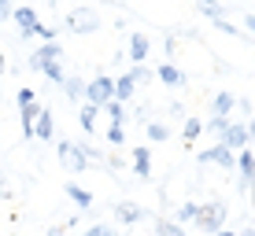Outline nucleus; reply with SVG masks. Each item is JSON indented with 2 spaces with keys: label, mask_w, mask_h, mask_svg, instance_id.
<instances>
[{
  "label": "nucleus",
  "mask_w": 255,
  "mask_h": 236,
  "mask_svg": "<svg viewBox=\"0 0 255 236\" xmlns=\"http://www.w3.org/2000/svg\"><path fill=\"white\" fill-rule=\"evenodd\" d=\"M67 30L70 33H96V30H100V15H96L93 7H70Z\"/></svg>",
  "instance_id": "obj_1"
},
{
  "label": "nucleus",
  "mask_w": 255,
  "mask_h": 236,
  "mask_svg": "<svg viewBox=\"0 0 255 236\" xmlns=\"http://www.w3.org/2000/svg\"><path fill=\"white\" fill-rule=\"evenodd\" d=\"M56 152H59V166H63V170H70V173H82L85 166H89V159H85V148H78V144H70V141H59Z\"/></svg>",
  "instance_id": "obj_2"
},
{
  "label": "nucleus",
  "mask_w": 255,
  "mask_h": 236,
  "mask_svg": "<svg viewBox=\"0 0 255 236\" xmlns=\"http://www.w3.org/2000/svg\"><path fill=\"white\" fill-rule=\"evenodd\" d=\"M196 225H200L204 233H211V236H215V233L226 225V207H222V203H204V207H200Z\"/></svg>",
  "instance_id": "obj_3"
},
{
  "label": "nucleus",
  "mask_w": 255,
  "mask_h": 236,
  "mask_svg": "<svg viewBox=\"0 0 255 236\" xmlns=\"http://www.w3.org/2000/svg\"><path fill=\"white\" fill-rule=\"evenodd\" d=\"M85 96H89V103H96V107H108L111 100H115V81L111 78H96V81L85 85Z\"/></svg>",
  "instance_id": "obj_4"
},
{
  "label": "nucleus",
  "mask_w": 255,
  "mask_h": 236,
  "mask_svg": "<svg viewBox=\"0 0 255 236\" xmlns=\"http://www.w3.org/2000/svg\"><path fill=\"white\" fill-rule=\"evenodd\" d=\"M11 22L15 26H19V33H22V37H30V33H37V15H33V7H15V11H11Z\"/></svg>",
  "instance_id": "obj_5"
},
{
  "label": "nucleus",
  "mask_w": 255,
  "mask_h": 236,
  "mask_svg": "<svg viewBox=\"0 0 255 236\" xmlns=\"http://www.w3.org/2000/svg\"><path fill=\"white\" fill-rule=\"evenodd\" d=\"M30 71H45L48 81H59V85L67 81V74H63V67H59V59H37V56H30Z\"/></svg>",
  "instance_id": "obj_6"
},
{
  "label": "nucleus",
  "mask_w": 255,
  "mask_h": 236,
  "mask_svg": "<svg viewBox=\"0 0 255 236\" xmlns=\"http://www.w3.org/2000/svg\"><path fill=\"white\" fill-rule=\"evenodd\" d=\"M148 48H152V41H148L144 33H133V37H129V63L140 67L148 59Z\"/></svg>",
  "instance_id": "obj_7"
},
{
  "label": "nucleus",
  "mask_w": 255,
  "mask_h": 236,
  "mask_svg": "<svg viewBox=\"0 0 255 236\" xmlns=\"http://www.w3.org/2000/svg\"><path fill=\"white\" fill-rule=\"evenodd\" d=\"M200 162H218V166H226V170H230L237 159H233V152H230L226 144H215V148H207V152L200 155Z\"/></svg>",
  "instance_id": "obj_8"
},
{
  "label": "nucleus",
  "mask_w": 255,
  "mask_h": 236,
  "mask_svg": "<svg viewBox=\"0 0 255 236\" xmlns=\"http://www.w3.org/2000/svg\"><path fill=\"white\" fill-rule=\"evenodd\" d=\"M133 173L137 177H152V152L148 148H133Z\"/></svg>",
  "instance_id": "obj_9"
},
{
  "label": "nucleus",
  "mask_w": 255,
  "mask_h": 236,
  "mask_svg": "<svg viewBox=\"0 0 255 236\" xmlns=\"http://www.w3.org/2000/svg\"><path fill=\"white\" fill-rule=\"evenodd\" d=\"M115 218H119V222H126V225H137L140 218H144V211H140L137 203H115Z\"/></svg>",
  "instance_id": "obj_10"
},
{
  "label": "nucleus",
  "mask_w": 255,
  "mask_h": 236,
  "mask_svg": "<svg viewBox=\"0 0 255 236\" xmlns=\"http://www.w3.org/2000/svg\"><path fill=\"white\" fill-rule=\"evenodd\" d=\"M33 137H41V141H52V111L41 107L37 122H33Z\"/></svg>",
  "instance_id": "obj_11"
},
{
  "label": "nucleus",
  "mask_w": 255,
  "mask_h": 236,
  "mask_svg": "<svg viewBox=\"0 0 255 236\" xmlns=\"http://www.w3.org/2000/svg\"><path fill=\"white\" fill-rule=\"evenodd\" d=\"M133 89H137V81H133L129 74H122L119 81H115V100H119V103H126L129 96H133Z\"/></svg>",
  "instance_id": "obj_12"
},
{
  "label": "nucleus",
  "mask_w": 255,
  "mask_h": 236,
  "mask_svg": "<svg viewBox=\"0 0 255 236\" xmlns=\"http://www.w3.org/2000/svg\"><path fill=\"white\" fill-rule=\"evenodd\" d=\"M155 78H159L163 85H181V81H185V74H181V71H178L174 63H163V67H159V74H155Z\"/></svg>",
  "instance_id": "obj_13"
},
{
  "label": "nucleus",
  "mask_w": 255,
  "mask_h": 236,
  "mask_svg": "<svg viewBox=\"0 0 255 236\" xmlns=\"http://www.w3.org/2000/svg\"><path fill=\"white\" fill-rule=\"evenodd\" d=\"M248 141V126H230L226 129V148H241Z\"/></svg>",
  "instance_id": "obj_14"
},
{
  "label": "nucleus",
  "mask_w": 255,
  "mask_h": 236,
  "mask_svg": "<svg viewBox=\"0 0 255 236\" xmlns=\"http://www.w3.org/2000/svg\"><path fill=\"white\" fill-rule=\"evenodd\" d=\"M237 166H241V173H244V188H248V181L255 177V155H252V152H241Z\"/></svg>",
  "instance_id": "obj_15"
},
{
  "label": "nucleus",
  "mask_w": 255,
  "mask_h": 236,
  "mask_svg": "<svg viewBox=\"0 0 255 236\" xmlns=\"http://www.w3.org/2000/svg\"><path fill=\"white\" fill-rule=\"evenodd\" d=\"M96 111H100L96 103H85L82 115H78V118H82V129H85V133H93V129H96Z\"/></svg>",
  "instance_id": "obj_16"
},
{
  "label": "nucleus",
  "mask_w": 255,
  "mask_h": 236,
  "mask_svg": "<svg viewBox=\"0 0 255 236\" xmlns=\"http://www.w3.org/2000/svg\"><path fill=\"white\" fill-rule=\"evenodd\" d=\"M230 111H233V96L230 92H218L215 96V118H226Z\"/></svg>",
  "instance_id": "obj_17"
},
{
  "label": "nucleus",
  "mask_w": 255,
  "mask_h": 236,
  "mask_svg": "<svg viewBox=\"0 0 255 236\" xmlns=\"http://www.w3.org/2000/svg\"><path fill=\"white\" fill-rule=\"evenodd\" d=\"M155 236H185V229H181L178 222H163L159 218V222H155Z\"/></svg>",
  "instance_id": "obj_18"
},
{
  "label": "nucleus",
  "mask_w": 255,
  "mask_h": 236,
  "mask_svg": "<svg viewBox=\"0 0 255 236\" xmlns=\"http://www.w3.org/2000/svg\"><path fill=\"white\" fill-rule=\"evenodd\" d=\"M196 4H200V11H204L207 15V19H222V4H218V0H196Z\"/></svg>",
  "instance_id": "obj_19"
},
{
  "label": "nucleus",
  "mask_w": 255,
  "mask_h": 236,
  "mask_svg": "<svg viewBox=\"0 0 255 236\" xmlns=\"http://www.w3.org/2000/svg\"><path fill=\"white\" fill-rule=\"evenodd\" d=\"M67 192H70V199H74L78 207H93V196L85 188H78V185H67Z\"/></svg>",
  "instance_id": "obj_20"
},
{
  "label": "nucleus",
  "mask_w": 255,
  "mask_h": 236,
  "mask_svg": "<svg viewBox=\"0 0 255 236\" xmlns=\"http://www.w3.org/2000/svg\"><path fill=\"white\" fill-rule=\"evenodd\" d=\"M200 218V207L196 203H185V207H178V225H185V222H196Z\"/></svg>",
  "instance_id": "obj_21"
},
{
  "label": "nucleus",
  "mask_w": 255,
  "mask_h": 236,
  "mask_svg": "<svg viewBox=\"0 0 255 236\" xmlns=\"http://www.w3.org/2000/svg\"><path fill=\"white\" fill-rule=\"evenodd\" d=\"M63 85H67V96H70V100H78V96L85 92V81H82V78H74V74H70Z\"/></svg>",
  "instance_id": "obj_22"
},
{
  "label": "nucleus",
  "mask_w": 255,
  "mask_h": 236,
  "mask_svg": "<svg viewBox=\"0 0 255 236\" xmlns=\"http://www.w3.org/2000/svg\"><path fill=\"white\" fill-rule=\"evenodd\" d=\"M59 56H63V48H59L56 41H45L41 52H37V59H59Z\"/></svg>",
  "instance_id": "obj_23"
},
{
  "label": "nucleus",
  "mask_w": 255,
  "mask_h": 236,
  "mask_svg": "<svg viewBox=\"0 0 255 236\" xmlns=\"http://www.w3.org/2000/svg\"><path fill=\"white\" fill-rule=\"evenodd\" d=\"M200 129H204V126H200L196 118H189V122H185V129H181V137H185V144H192V141H196V137H200Z\"/></svg>",
  "instance_id": "obj_24"
},
{
  "label": "nucleus",
  "mask_w": 255,
  "mask_h": 236,
  "mask_svg": "<svg viewBox=\"0 0 255 236\" xmlns=\"http://www.w3.org/2000/svg\"><path fill=\"white\" fill-rule=\"evenodd\" d=\"M129 78H133V81H137V85H148V81H152V78H155V74H152V71H148V67H133V71H129Z\"/></svg>",
  "instance_id": "obj_25"
},
{
  "label": "nucleus",
  "mask_w": 255,
  "mask_h": 236,
  "mask_svg": "<svg viewBox=\"0 0 255 236\" xmlns=\"http://www.w3.org/2000/svg\"><path fill=\"white\" fill-rule=\"evenodd\" d=\"M148 137H152V141H166V137H170V129H166L163 122H152V126H148Z\"/></svg>",
  "instance_id": "obj_26"
},
{
  "label": "nucleus",
  "mask_w": 255,
  "mask_h": 236,
  "mask_svg": "<svg viewBox=\"0 0 255 236\" xmlns=\"http://www.w3.org/2000/svg\"><path fill=\"white\" fill-rule=\"evenodd\" d=\"M108 115H111V126H122V122H126V118H122V103L119 100L108 103Z\"/></svg>",
  "instance_id": "obj_27"
},
{
  "label": "nucleus",
  "mask_w": 255,
  "mask_h": 236,
  "mask_svg": "<svg viewBox=\"0 0 255 236\" xmlns=\"http://www.w3.org/2000/svg\"><path fill=\"white\" fill-rule=\"evenodd\" d=\"M108 141H111V144H126V133H122V126H111V129H108Z\"/></svg>",
  "instance_id": "obj_28"
},
{
  "label": "nucleus",
  "mask_w": 255,
  "mask_h": 236,
  "mask_svg": "<svg viewBox=\"0 0 255 236\" xmlns=\"http://www.w3.org/2000/svg\"><path fill=\"white\" fill-rule=\"evenodd\" d=\"M211 129H215V133H226V129H230V122H226V118H211Z\"/></svg>",
  "instance_id": "obj_29"
},
{
  "label": "nucleus",
  "mask_w": 255,
  "mask_h": 236,
  "mask_svg": "<svg viewBox=\"0 0 255 236\" xmlns=\"http://www.w3.org/2000/svg\"><path fill=\"white\" fill-rule=\"evenodd\" d=\"M11 19V4H7V0H0V22H7Z\"/></svg>",
  "instance_id": "obj_30"
},
{
  "label": "nucleus",
  "mask_w": 255,
  "mask_h": 236,
  "mask_svg": "<svg viewBox=\"0 0 255 236\" xmlns=\"http://www.w3.org/2000/svg\"><path fill=\"white\" fill-rule=\"evenodd\" d=\"M85 236H111V229H108V225H93Z\"/></svg>",
  "instance_id": "obj_31"
},
{
  "label": "nucleus",
  "mask_w": 255,
  "mask_h": 236,
  "mask_svg": "<svg viewBox=\"0 0 255 236\" xmlns=\"http://www.w3.org/2000/svg\"><path fill=\"white\" fill-rule=\"evenodd\" d=\"M215 26H218V30H222V33H241V30H233V26H230V22H226V19H218Z\"/></svg>",
  "instance_id": "obj_32"
},
{
  "label": "nucleus",
  "mask_w": 255,
  "mask_h": 236,
  "mask_svg": "<svg viewBox=\"0 0 255 236\" xmlns=\"http://www.w3.org/2000/svg\"><path fill=\"white\" fill-rule=\"evenodd\" d=\"M19 103H33V89H22L19 92Z\"/></svg>",
  "instance_id": "obj_33"
},
{
  "label": "nucleus",
  "mask_w": 255,
  "mask_h": 236,
  "mask_svg": "<svg viewBox=\"0 0 255 236\" xmlns=\"http://www.w3.org/2000/svg\"><path fill=\"white\" fill-rule=\"evenodd\" d=\"M11 196V185H7V181H0V199H7Z\"/></svg>",
  "instance_id": "obj_34"
},
{
  "label": "nucleus",
  "mask_w": 255,
  "mask_h": 236,
  "mask_svg": "<svg viewBox=\"0 0 255 236\" xmlns=\"http://www.w3.org/2000/svg\"><path fill=\"white\" fill-rule=\"evenodd\" d=\"M48 236H67V229H59V225H56V229H48Z\"/></svg>",
  "instance_id": "obj_35"
},
{
  "label": "nucleus",
  "mask_w": 255,
  "mask_h": 236,
  "mask_svg": "<svg viewBox=\"0 0 255 236\" xmlns=\"http://www.w3.org/2000/svg\"><path fill=\"white\" fill-rule=\"evenodd\" d=\"M248 30L255 33V15H248Z\"/></svg>",
  "instance_id": "obj_36"
},
{
  "label": "nucleus",
  "mask_w": 255,
  "mask_h": 236,
  "mask_svg": "<svg viewBox=\"0 0 255 236\" xmlns=\"http://www.w3.org/2000/svg\"><path fill=\"white\" fill-rule=\"evenodd\" d=\"M7 71V63H4V52H0V74H4Z\"/></svg>",
  "instance_id": "obj_37"
},
{
  "label": "nucleus",
  "mask_w": 255,
  "mask_h": 236,
  "mask_svg": "<svg viewBox=\"0 0 255 236\" xmlns=\"http://www.w3.org/2000/svg\"><path fill=\"white\" fill-rule=\"evenodd\" d=\"M215 236H237V233H226V229H218V233H215Z\"/></svg>",
  "instance_id": "obj_38"
},
{
  "label": "nucleus",
  "mask_w": 255,
  "mask_h": 236,
  "mask_svg": "<svg viewBox=\"0 0 255 236\" xmlns=\"http://www.w3.org/2000/svg\"><path fill=\"white\" fill-rule=\"evenodd\" d=\"M248 133H255V118H252V126H248Z\"/></svg>",
  "instance_id": "obj_39"
},
{
  "label": "nucleus",
  "mask_w": 255,
  "mask_h": 236,
  "mask_svg": "<svg viewBox=\"0 0 255 236\" xmlns=\"http://www.w3.org/2000/svg\"><path fill=\"white\" fill-rule=\"evenodd\" d=\"M237 236H255V233H252V229H248V233H237Z\"/></svg>",
  "instance_id": "obj_40"
}]
</instances>
